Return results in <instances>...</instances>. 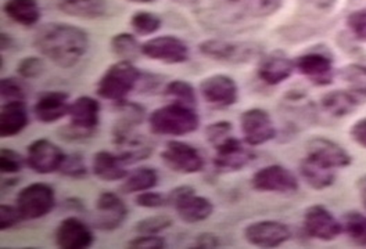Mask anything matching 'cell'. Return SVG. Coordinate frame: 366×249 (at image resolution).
Instances as JSON below:
<instances>
[{
	"label": "cell",
	"instance_id": "obj_1",
	"mask_svg": "<svg viewBox=\"0 0 366 249\" xmlns=\"http://www.w3.org/2000/svg\"><path fill=\"white\" fill-rule=\"evenodd\" d=\"M34 47L60 68L75 67L88 53L89 36L85 29L67 23H49L39 26Z\"/></svg>",
	"mask_w": 366,
	"mask_h": 249
},
{
	"label": "cell",
	"instance_id": "obj_2",
	"mask_svg": "<svg viewBox=\"0 0 366 249\" xmlns=\"http://www.w3.org/2000/svg\"><path fill=\"white\" fill-rule=\"evenodd\" d=\"M149 128L159 136H186L200 128V116L194 107L169 103L149 115Z\"/></svg>",
	"mask_w": 366,
	"mask_h": 249
},
{
	"label": "cell",
	"instance_id": "obj_3",
	"mask_svg": "<svg viewBox=\"0 0 366 249\" xmlns=\"http://www.w3.org/2000/svg\"><path fill=\"white\" fill-rule=\"evenodd\" d=\"M142 72L134 66L132 61L119 60L112 64L100 76L96 93L100 98L112 103H121L127 100L128 94L135 91L142 81Z\"/></svg>",
	"mask_w": 366,
	"mask_h": 249
},
{
	"label": "cell",
	"instance_id": "obj_4",
	"mask_svg": "<svg viewBox=\"0 0 366 249\" xmlns=\"http://www.w3.org/2000/svg\"><path fill=\"white\" fill-rule=\"evenodd\" d=\"M100 103L91 96H81L71 103L69 123L60 129V137L67 141L91 138L100 123Z\"/></svg>",
	"mask_w": 366,
	"mask_h": 249
},
{
	"label": "cell",
	"instance_id": "obj_5",
	"mask_svg": "<svg viewBox=\"0 0 366 249\" xmlns=\"http://www.w3.org/2000/svg\"><path fill=\"white\" fill-rule=\"evenodd\" d=\"M16 206L21 212L24 220L45 218L56 206V193L47 183H32L20 190L16 198Z\"/></svg>",
	"mask_w": 366,
	"mask_h": 249
},
{
	"label": "cell",
	"instance_id": "obj_6",
	"mask_svg": "<svg viewBox=\"0 0 366 249\" xmlns=\"http://www.w3.org/2000/svg\"><path fill=\"white\" fill-rule=\"evenodd\" d=\"M160 157L168 169L181 175L199 173L206 166L202 153L194 146L179 140L168 141Z\"/></svg>",
	"mask_w": 366,
	"mask_h": 249
},
{
	"label": "cell",
	"instance_id": "obj_7",
	"mask_svg": "<svg viewBox=\"0 0 366 249\" xmlns=\"http://www.w3.org/2000/svg\"><path fill=\"white\" fill-rule=\"evenodd\" d=\"M295 64L298 72L317 86H327L333 82V56L323 46L298 56Z\"/></svg>",
	"mask_w": 366,
	"mask_h": 249
},
{
	"label": "cell",
	"instance_id": "obj_8",
	"mask_svg": "<svg viewBox=\"0 0 366 249\" xmlns=\"http://www.w3.org/2000/svg\"><path fill=\"white\" fill-rule=\"evenodd\" d=\"M214 148L212 165L219 173L239 172L255 158V154L250 150L252 147L234 136H229Z\"/></svg>",
	"mask_w": 366,
	"mask_h": 249
},
{
	"label": "cell",
	"instance_id": "obj_9",
	"mask_svg": "<svg viewBox=\"0 0 366 249\" xmlns=\"http://www.w3.org/2000/svg\"><path fill=\"white\" fill-rule=\"evenodd\" d=\"M252 187L258 193L292 194L300 187L297 176L283 165L274 163L258 169L252 178Z\"/></svg>",
	"mask_w": 366,
	"mask_h": 249
},
{
	"label": "cell",
	"instance_id": "obj_10",
	"mask_svg": "<svg viewBox=\"0 0 366 249\" xmlns=\"http://www.w3.org/2000/svg\"><path fill=\"white\" fill-rule=\"evenodd\" d=\"M199 51L209 60L232 64L249 63L257 54H259V49L252 44L228 42L221 39L203 41L199 45Z\"/></svg>",
	"mask_w": 366,
	"mask_h": 249
},
{
	"label": "cell",
	"instance_id": "obj_11",
	"mask_svg": "<svg viewBox=\"0 0 366 249\" xmlns=\"http://www.w3.org/2000/svg\"><path fill=\"white\" fill-rule=\"evenodd\" d=\"M240 131L243 141L250 147L267 144L277 135L269 113L257 107L249 108L240 115Z\"/></svg>",
	"mask_w": 366,
	"mask_h": 249
},
{
	"label": "cell",
	"instance_id": "obj_12",
	"mask_svg": "<svg viewBox=\"0 0 366 249\" xmlns=\"http://www.w3.org/2000/svg\"><path fill=\"white\" fill-rule=\"evenodd\" d=\"M199 91L207 104L218 110L229 108L239 101V86L225 73L207 76L200 82Z\"/></svg>",
	"mask_w": 366,
	"mask_h": 249
},
{
	"label": "cell",
	"instance_id": "obj_13",
	"mask_svg": "<svg viewBox=\"0 0 366 249\" xmlns=\"http://www.w3.org/2000/svg\"><path fill=\"white\" fill-rule=\"evenodd\" d=\"M64 158V151L56 143L47 138L34 140L26 147V166L38 175L59 172Z\"/></svg>",
	"mask_w": 366,
	"mask_h": 249
},
{
	"label": "cell",
	"instance_id": "obj_14",
	"mask_svg": "<svg viewBox=\"0 0 366 249\" xmlns=\"http://www.w3.org/2000/svg\"><path fill=\"white\" fill-rule=\"evenodd\" d=\"M142 54L150 60L174 66L186 63L190 51L181 38L174 35H161L144 42L142 45Z\"/></svg>",
	"mask_w": 366,
	"mask_h": 249
},
{
	"label": "cell",
	"instance_id": "obj_15",
	"mask_svg": "<svg viewBox=\"0 0 366 249\" xmlns=\"http://www.w3.org/2000/svg\"><path fill=\"white\" fill-rule=\"evenodd\" d=\"M305 233L320 241H333L344 233L343 223L323 205H312L304 213Z\"/></svg>",
	"mask_w": 366,
	"mask_h": 249
},
{
	"label": "cell",
	"instance_id": "obj_16",
	"mask_svg": "<svg viewBox=\"0 0 366 249\" xmlns=\"http://www.w3.org/2000/svg\"><path fill=\"white\" fill-rule=\"evenodd\" d=\"M128 206L113 191H103L96 201L93 227L100 231H114L128 218Z\"/></svg>",
	"mask_w": 366,
	"mask_h": 249
},
{
	"label": "cell",
	"instance_id": "obj_17",
	"mask_svg": "<svg viewBox=\"0 0 366 249\" xmlns=\"http://www.w3.org/2000/svg\"><path fill=\"white\" fill-rule=\"evenodd\" d=\"M244 238L257 248H277L292 238V230L279 220H261L244 228Z\"/></svg>",
	"mask_w": 366,
	"mask_h": 249
},
{
	"label": "cell",
	"instance_id": "obj_18",
	"mask_svg": "<svg viewBox=\"0 0 366 249\" xmlns=\"http://www.w3.org/2000/svg\"><path fill=\"white\" fill-rule=\"evenodd\" d=\"M57 247L61 249H88L94 243L92 227L82 219L69 216L63 219L54 233Z\"/></svg>",
	"mask_w": 366,
	"mask_h": 249
},
{
	"label": "cell",
	"instance_id": "obj_19",
	"mask_svg": "<svg viewBox=\"0 0 366 249\" xmlns=\"http://www.w3.org/2000/svg\"><path fill=\"white\" fill-rule=\"evenodd\" d=\"M296 71L295 60L282 51H274L261 59L257 67V76L268 86H277L286 82Z\"/></svg>",
	"mask_w": 366,
	"mask_h": 249
},
{
	"label": "cell",
	"instance_id": "obj_20",
	"mask_svg": "<svg viewBox=\"0 0 366 249\" xmlns=\"http://www.w3.org/2000/svg\"><path fill=\"white\" fill-rule=\"evenodd\" d=\"M307 156L339 169L351 165L352 157L339 143L326 137H312L307 141Z\"/></svg>",
	"mask_w": 366,
	"mask_h": 249
},
{
	"label": "cell",
	"instance_id": "obj_21",
	"mask_svg": "<svg viewBox=\"0 0 366 249\" xmlns=\"http://www.w3.org/2000/svg\"><path fill=\"white\" fill-rule=\"evenodd\" d=\"M69 94L66 91H53L42 93L35 106L34 113L35 118L42 123H54L64 116H69L71 103Z\"/></svg>",
	"mask_w": 366,
	"mask_h": 249
},
{
	"label": "cell",
	"instance_id": "obj_22",
	"mask_svg": "<svg viewBox=\"0 0 366 249\" xmlns=\"http://www.w3.org/2000/svg\"><path fill=\"white\" fill-rule=\"evenodd\" d=\"M337 169L320 162L317 158L311 156H305L304 158L300 161L298 165V172L304 181L314 190H326L332 187L336 181Z\"/></svg>",
	"mask_w": 366,
	"mask_h": 249
},
{
	"label": "cell",
	"instance_id": "obj_23",
	"mask_svg": "<svg viewBox=\"0 0 366 249\" xmlns=\"http://www.w3.org/2000/svg\"><path fill=\"white\" fill-rule=\"evenodd\" d=\"M128 163L121 158L118 153H110L106 150L97 151L92 159L93 175L103 181H124L129 171Z\"/></svg>",
	"mask_w": 366,
	"mask_h": 249
},
{
	"label": "cell",
	"instance_id": "obj_24",
	"mask_svg": "<svg viewBox=\"0 0 366 249\" xmlns=\"http://www.w3.org/2000/svg\"><path fill=\"white\" fill-rule=\"evenodd\" d=\"M29 123V115L25 101H6L0 110V136L20 135Z\"/></svg>",
	"mask_w": 366,
	"mask_h": 249
},
{
	"label": "cell",
	"instance_id": "obj_25",
	"mask_svg": "<svg viewBox=\"0 0 366 249\" xmlns=\"http://www.w3.org/2000/svg\"><path fill=\"white\" fill-rule=\"evenodd\" d=\"M175 210L183 223L197 225L211 218L214 213V204L207 197L193 194L181 204L177 205Z\"/></svg>",
	"mask_w": 366,
	"mask_h": 249
},
{
	"label": "cell",
	"instance_id": "obj_26",
	"mask_svg": "<svg viewBox=\"0 0 366 249\" xmlns=\"http://www.w3.org/2000/svg\"><path fill=\"white\" fill-rule=\"evenodd\" d=\"M3 13L11 21L23 26H34L42 17L38 0H6Z\"/></svg>",
	"mask_w": 366,
	"mask_h": 249
},
{
	"label": "cell",
	"instance_id": "obj_27",
	"mask_svg": "<svg viewBox=\"0 0 366 249\" xmlns=\"http://www.w3.org/2000/svg\"><path fill=\"white\" fill-rule=\"evenodd\" d=\"M57 7L69 17L94 20L107 14V3L104 0H59Z\"/></svg>",
	"mask_w": 366,
	"mask_h": 249
},
{
	"label": "cell",
	"instance_id": "obj_28",
	"mask_svg": "<svg viewBox=\"0 0 366 249\" xmlns=\"http://www.w3.org/2000/svg\"><path fill=\"white\" fill-rule=\"evenodd\" d=\"M159 184V173L149 166H140L128 173L121 184L124 194H139L147 190H153Z\"/></svg>",
	"mask_w": 366,
	"mask_h": 249
},
{
	"label": "cell",
	"instance_id": "obj_29",
	"mask_svg": "<svg viewBox=\"0 0 366 249\" xmlns=\"http://www.w3.org/2000/svg\"><path fill=\"white\" fill-rule=\"evenodd\" d=\"M322 108L333 116H345L360 106L350 91H332L322 97Z\"/></svg>",
	"mask_w": 366,
	"mask_h": 249
},
{
	"label": "cell",
	"instance_id": "obj_30",
	"mask_svg": "<svg viewBox=\"0 0 366 249\" xmlns=\"http://www.w3.org/2000/svg\"><path fill=\"white\" fill-rule=\"evenodd\" d=\"M230 4L239 7L244 14L252 19L271 17L283 4V0H227Z\"/></svg>",
	"mask_w": 366,
	"mask_h": 249
},
{
	"label": "cell",
	"instance_id": "obj_31",
	"mask_svg": "<svg viewBox=\"0 0 366 249\" xmlns=\"http://www.w3.org/2000/svg\"><path fill=\"white\" fill-rule=\"evenodd\" d=\"M162 94L168 98L172 100V103H179V104H184L189 107H194L197 108V93L194 86L183 79H175L168 82L164 89H162Z\"/></svg>",
	"mask_w": 366,
	"mask_h": 249
},
{
	"label": "cell",
	"instance_id": "obj_32",
	"mask_svg": "<svg viewBox=\"0 0 366 249\" xmlns=\"http://www.w3.org/2000/svg\"><path fill=\"white\" fill-rule=\"evenodd\" d=\"M112 51L121 60L127 61H135L142 54V45L139 44L137 36L129 32H121L117 34L110 41Z\"/></svg>",
	"mask_w": 366,
	"mask_h": 249
},
{
	"label": "cell",
	"instance_id": "obj_33",
	"mask_svg": "<svg viewBox=\"0 0 366 249\" xmlns=\"http://www.w3.org/2000/svg\"><path fill=\"white\" fill-rule=\"evenodd\" d=\"M344 233L358 247H366V215L350 212L344 216Z\"/></svg>",
	"mask_w": 366,
	"mask_h": 249
},
{
	"label": "cell",
	"instance_id": "obj_34",
	"mask_svg": "<svg viewBox=\"0 0 366 249\" xmlns=\"http://www.w3.org/2000/svg\"><path fill=\"white\" fill-rule=\"evenodd\" d=\"M162 25V20L152 11L139 10L131 17V26L139 36H149L156 34Z\"/></svg>",
	"mask_w": 366,
	"mask_h": 249
},
{
	"label": "cell",
	"instance_id": "obj_35",
	"mask_svg": "<svg viewBox=\"0 0 366 249\" xmlns=\"http://www.w3.org/2000/svg\"><path fill=\"white\" fill-rule=\"evenodd\" d=\"M59 173L64 178H69V179H75V181H81L88 178V166L85 158L81 153H74L66 156V158L63 161Z\"/></svg>",
	"mask_w": 366,
	"mask_h": 249
},
{
	"label": "cell",
	"instance_id": "obj_36",
	"mask_svg": "<svg viewBox=\"0 0 366 249\" xmlns=\"http://www.w3.org/2000/svg\"><path fill=\"white\" fill-rule=\"evenodd\" d=\"M174 225V219L168 215H154L139 220L134 226L137 234H160Z\"/></svg>",
	"mask_w": 366,
	"mask_h": 249
},
{
	"label": "cell",
	"instance_id": "obj_37",
	"mask_svg": "<svg viewBox=\"0 0 366 249\" xmlns=\"http://www.w3.org/2000/svg\"><path fill=\"white\" fill-rule=\"evenodd\" d=\"M0 94L4 101H25L26 86L20 78L7 76L0 81Z\"/></svg>",
	"mask_w": 366,
	"mask_h": 249
},
{
	"label": "cell",
	"instance_id": "obj_38",
	"mask_svg": "<svg viewBox=\"0 0 366 249\" xmlns=\"http://www.w3.org/2000/svg\"><path fill=\"white\" fill-rule=\"evenodd\" d=\"M26 166V159L11 148L0 150V172L3 175H17Z\"/></svg>",
	"mask_w": 366,
	"mask_h": 249
},
{
	"label": "cell",
	"instance_id": "obj_39",
	"mask_svg": "<svg viewBox=\"0 0 366 249\" xmlns=\"http://www.w3.org/2000/svg\"><path fill=\"white\" fill-rule=\"evenodd\" d=\"M45 60L38 56H28L17 66V73L23 79H36L45 72Z\"/></svg>",
	"mask_w": 366,
	"mask_h": 249
},
{
	"label": "cell",
	"instance_id": "obj_40",
	"mask_svg": "<svg viewBox=\"0 0 366 249\" xmlns=\"http://www.w3.org/2000/svg\"><path fill=\"white\" fill-rule=\"evenodd\" d=\"M233 132V125L229 121H218L214 122L211 125H208L206 128V138L207 141L215 147L218 146L221 141H224L225 138L232 136Z\"/></svg>",
	"mask_w": 366,
	"mask_h": 249
},
{
	"label": "cell",
	"instance_id": "obj_41",
	"mask_svg": "<svg viewBox=\"0 0 366 249\" xmlns=\"http://www.w3.org/2000/svg\"><path fill=\"white\" fill-rule=\"evenodd\" d=\"M23 222H25L23 215L16 205H0V230L1 231H9Z\"/></svg>",
	"mask_w": 366,
	"mask_h": 249
},
{
	"label": "cell",
	"instance_id": "obj_42",
	"mask_svg": "<svg viewBox=\"0 0 366 249\" xmlns=\"http://www.w3.org/2000/svg\"><path fill=\"white\" fill-rule=\"evenodd\" d=\"M165 247L167 241L160 234H139L127 244V248L129 249H164Z\"/></svg>",
	"mask_w": 366,
	"mask_h": 249
},
{
	"label": "cell",
	"instance_id": "obj_43",
	"mask_svg": "<svg viewBox=\"0 0 366 249\" xmlns=\"http://www.w3.org/2000/svg\"><path fill=\"white\" fill-rule=\"evenodd\" d=\"M347 26L355 39L366 42V9L352 11L347 17Z\"/></svg>",
	"mask_w": 366,
	"mask_h": 249
},
{
	"label": "cell",
	"instance_id": "obj_44",
	"mask_svg": "<svg viewBox=\"0 0 366 249\" xmlns=\"http://www.w3.org/2000/svg\"><path fill=\"white\" fill-rule=\"evenodd\" d=\"M135 204L142 208H147V209H156V208L168 205V200H167V194L147 190V191L137 194L135 197Z\"/></svg>",
	"mask_w": 366,
	"mask_h": 249
},
{
	"label": "cell",
	"instance_id": "obj_45",
	"mask_svg": "<svg viewBox=\"0 0 366 249\" xmlns=\"http://www.w3.org/2000/svg\"><path fill=\"white\" fill-rule=\"evenodd\" d=\"M193 194H196V190H194L192 186H189V184L178 186V187H175L174 190H171V191L167 194L168 205L175 208L177 205L181 204L186 198L192 197Z\"/></svg>",
	"mask_w": 366,
	"mask_h": 249
},
{
	"label": "cell",
	"instance_id": "obj_46",
	"mask_svg": "<svg viewBox=\"0 0 366 249\" xmlns=\"http://www.w3.org/2000/svg\"><path fill=\"white\" fill-rule=\"evenodd\" d=\"M221 247V240L214 233H203L196 237L192 248L194 249H215Z\"/></svg>",
	"mask_w": 366,
	"mask_h": 249
},
{
	"label": "cell",
	"instance_id": "obj_47",
	"mask_svg": "<svg viewBox=\"0 0 366 249\" xmlns=\"http://www.w3.org/2000/svg\"><path fill=\"white\" fill-rule=\"evenodd\" d=\"M298 3L308 10L317 13H329L336 6L337 0H298Z\"/></svg>",
	"mask_w": 366,
	"mask_h": 249
},
{
	"label": "cell",
	"instance_id": "obj_48",
	"mask_svg": "<svg viewBox=\"0 0 366 249\" xmlns=\"http://www.w3.org/2000/svg\"><path fill=\"white\" fill-rule=\"evenodd\" d=\"M351 137L352 140L362 148H366V118L358 119L352 126H351Z\"/></svg>",
	"mask_w": 366,
	"mask_h": 249
},
{
	"label": "cell",
	"instance_id": "obj_49",
	"mask_svg": "<svg viewBox=\"0 0 366 249\" xmlns=\"http://www.w3.org/2000/svg\"><path fill=\"white\" fill-rule=\"evenodd\" d=\"M0 39H1V51H4V50H9V49H11L13 46H14V41H13V38L7 34V32H1L0 34Z\"/></svg>",
	"mask_w": 366,
	"mask_h": 249
},
{
	"label": "cell",
	"instance_id": "obj_50",
	"mask_svg": "<svg viewBox=\"0 0 366 249\" xmlns=\"http://www.w3.org/2000/svg\"><path fill=\"white\" fill-rule=\"evenodd\" d=\"M358 190H360V197H361V203L366 210V176H362L358 181Z\"/></svg>",
	"mask_w": 366,
	"mask_h": 249
},
{
	"label": "cell",
	"instance_id": "obj_51",
	"mask_svg": "<svg viewBox=\"0 0 366 249\" xmlns=\"http://www.w3.org/2000/svg\"><path fill=\"white\" fill-rule=\"evenodd\" d=\"M174 3H178L181 6H194L199 0H172Z\"/></svg>",
	"mask_w": 366,
	"mask_h": 249
},
{
	"label": "cell",
	"instance_id": "obj_52",
	"mask_svg": "<svg viewBox=\"0 0 366 249\" xmlns=\"http://www.w3.org/2000/svg\"><path fill=\"white\" fill-rule=\"evenodd\" d=\"M17 183H19V179H16V178L11 179V181L6 179V181H1V186H3V187H4V186H6V187H10V186H14V184H17Z\"/></svg>",
	"mask_w": 366,
	"mask_h": 249
},
{
	"label": "cell",
	"instance_id": "obj_53",
	"mask_svg": "<svg viewBox=\"0 0 366 249\" xmlns=\"http://www.w3.org/2000/svg\"><path fill=\"white\" fill-rule=\"evenodd\" d=\"M128 1H132V3H139V4H150V3H154L156 0H128Z\"/></svg>",
	"mask_w": 366,
	"mask_h": 249
}]
</instances>
